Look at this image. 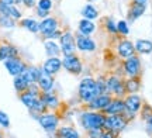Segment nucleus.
<instances>
[{
	"label": "nucleus",
	"instance_id": "obj_1",
	"mask_svg": "<svg viewBox=\"0 0 152 138\" xmlns=\"http://www.w3.org/2000/svg\"><path fill=\"white\" fill-rule=\"evenodd\" d=\"M99 94L97 90V83H96V79L90 76L83 77L79 83V88H77V99L80 103L86 106L89 104L93 99H96Z\"/></svg>",
	"mask_w": 152,
	"mask_h": 138
},
{
	"label": "nucleus",
	"instance_id": "obj_2",
	"mask_svg": "<svg viewBox=\"0 0 152 138\" xmlns=\"http://www.w3.org/2000/svg\"><path fill=\"white\" fill-rule=\"evenodd\" d=\"M106 114L102 111H93V110H85L79 114V124L83 130H92V128H103Z\"/></svg>",
	"mask_w": 152,
	"mask_h": 138
},
{
	"label": "nucleus",
	"instance_id": "obj_3",
	"mask_svg": "<svg viewBox=\"0 0 152 138\" xmlns=\"http://www.w3.org/2000/svg\"><path fill=\"white\" fill-rule=\"evenodd\" d=\"M106 93L111 94L113 97H121L124 99L127 96V92H125V86H124V79L117 75V73H113L110 76L106 77Z\"/></svg>",
	"mask_w": 152,
	"mask_h": 138
},
{
	"label": "nucleus",
	"instance_id": "obj_4",
	"mask_svg": "<svg viewBox=\"0 0 152 138\" xmlns=\"http://www.w3.org/2000/svg\"><path fill=\"white\" fill-rule=\"evenodd\" d=\"M121 68H123V75L125 77H134V76H141L142 73V64L140 56L132 55L127 59H123L121 62Z\"/></svg>",
	"mask_w": 152,
	"mask_h": 138
},
{
	"label": "nucleus",
	"instance_id": "obj_5",
	"mask_svg": "<svg viewBox=\"0 0 152 138\" xmlns=\"http://www.w3.org/2000/svg\"><path fill=\"white\" fill-rule=\"evenodd\" d=\"M35 120L38 121V124L47 131V133H55L58 128H59V116L56 113H44V114H39V116L35 117Z\"/></svg>",
	"mask_w": 152,
	"mask_h": 138
},
{
	"label": "nucleus",
	"instance_id": "obj_6",
	"mask_svg": "<svg viewBox=\"0 0 152 138\" xmlns=\"http://www.w3.org/2000/svg\"><path fill=\"white\" fill-rule=\"evenodd\" d=\"M127 126H128V121H127L121 114L106 116V118H104V124H103V130H106V131H111V133L120 135V133L124 131Z\"/></svg>",
	"mask_w": 152,
	"mask_h": 138
},
{
	"label": "nucleus",
	"instance_id": "obj_7",
	"mask_svg": "<svg viewBox=\"0 0 152 138\" xmlns=\"http://www.w3.org/2000/svg\"><path fill=\"white\" fill-rule=\"evenodd\" d=\"M59 47L62 51V55H71L76 54V38L75 34L71 30H65L59 38Z\"/></svg>",
	"mask_w": 152,
	"mask_h": 138
},
{
	"label": "nucleus",
	"instance_id": "obj_8",
	"mask_svg": "<svg viewBox=\"0 0 152 138\" xmlns=\"http://www.w3.org/2000/svg\"><path fill=\"white\" fill-rule=\"evenodd\" d=\"M62 68L66 72H69L72 75H76V76L83 72V64H82L80 58L76 54L64 55V58H62Z\"/></svg>",
	"mask_w": 152,
	"mask_h": 138
},
{
	"label": "nucleus",
	"instance_id": "obj_9",
	"mask_svg": "<svg viewBox=\"0 0 152 138\" xmlns=\"http://www.w3.org/2000/svg\"><path fill=\"white\" fill-rule=\"evenodd\" d=\"M75 38H76V50H79L80 52H94L97 50V44L90 35H83L80 33H76Z\"/></svg>",
	"mask_w": 152,
	"mask_h": 138
},
{
	"label": "nucleus",
	"instance_id": "obj_10",
	"mask_svg": "<svg viewBox=\"0 0 152 138\" xmlns=\"http://www.w3.org/2000/svg\"><path fill=\"white\" fill-rule=\"evenodd\" d=\"M115 51H117L118 58H121V59H127V58H130V56L137 54L135 45L128 38H120L117 45H115Z\"/></svg>",
	"mask_w": 152,
	"mask_h": 138
},
{
	"label": "nucleus",
	"instance_id": "obj_11",
	"mask_svg": "<svg viewBox=\"0 0 152 138\" xmlns=\"http://www.w3.org/2000/svg\"><path fill=\"white\" fill-rule=\"evenodd\" d=\"M3 64H4L6 69H7V72L10 73L11 76H18L28 66L27 64L23 61V58H20V55L14 56V58H9V59L3 61Z\"/></svg>",
	"mask_w": 152,
	"mask_h": 138
},
{
	"label": "nucleus",
	"instance_id": "obj_12",
	"mask_svg": "<svg viewBox=\"0 0 152 138\" xmlns=\"http://www.w3.org/2000/svg\"><path fill=\"white\" fill-rule=\"evenodd\" d=\"M113 100V96L109 93H103L97 96L96 99H93L89 104H86V110H93V111H103L107 106L110 104V101Z\"/></svg>",
	"mask_w": 152,
	"mask_h": 138
},
{
	"label": "nucleus",
	"instance_id": "obj_13",
	"mask_svg": "<svg viewBox=\"0 0 152 138\" xmlns=\"http://www.w3.org/2000/svg\"><path fill=\"white\" fill-rule=\"evenodd\" d=\"M55 79L52 75H49L42 66L39 68V76H38V86L41 89V92H51L54 89Z\"/></svg>",
	"mask_w": 152,
	"mask_h": 138
},
{
	"label": "nucleus",
	"instance_id": "obj_14",
	"mask_svg": "<svg viewBox=\"0 0 152 138\" xmlns=\"http://www.w3.org/2000/svg\"><path fill=\"white\" fill-rule=\"evenodd\" d=\"M124 110H125L124 99H121V97H113V100L110 101V104L102 113L106 114V116H115V114H123Z\"/></svg>",
	"mask_w": 152,
	"mask_h": 138
},
{
	"label": "nucleus",
	"instance_id": "obj_15",
	"mask_svg": "<svg viewBox=\"0 0 152 138\" xmlns=\"http://www.w3.org/2000/svg\"><path fill=\"white\" fill-rule=\"evenodd\" d=\"M124 101H125V107L130 111L135 113V114H138L141 111V107L144 104V100H142V97L138 93L127 94L124 97Z\"/></svg>",
	"mask_w": 152,
	"mask_h": 138
},
{
	"label": "nucleus",
	"instance_id": "obj_16",
	"mask_svg": "<svg viewBox=\"0 0 152 138\" xmlns=\"http://www.w3.org/2000/svg\"><path fill=\"white\" fill-rule=\"evenodd\" d=\"M55 30H59V21L56 17H47L42 18V21L39 23V34L41 35H47L49 33H54Z\"/></svg>",
	"mask_w": 152,
	"mask_h": 138
},
{
	"label": "nucleus",
	"instance_id": "obj_17",
	"mask_svg": "<svg viewBox=\"0 0 152 138\" xmlns=\"http://www.w3.org/2000/svg\"><path fill=\"white\" fill-rule=\"evenodd\" d=\"M41 99H42L44 103L47 104L48 110L56 111L59 109L61 100H59V97H58V94L55 93L54 90H51V92H42V93H41Z\"/></svg>",
	"mask_w": 152,
	"mask_h": 138
},
{
	"label": "nucleus",
	"instance_id": "obj_18",
	"mask_svg": "<svg viewBox=\"0 0 152 138\" xmlns=\"http://www.w3.org/2000/svg\"><path fill=\"white\" fill-rule=\"evenodd\" d=\"M147 10V6L144 4H135V3H131L127 11V21L128 23H134L137 21L140 17L144 16V13Z\"/></svg>",
	"mask_w": 152,
	"mask_h": 138
},
{
	"label": "nucleus",
	"instance_id": "obj_19",
	"mask_svg": "<svg viewBox=\"0 0 152 138\" xmlns=\"http://www.w3.org/2000/svg\"><path fill=\"white\" fill-rule=\"evenodd\" d=\"M42 68L48 72L49 75L55 76V75L62 69V59H61L59 56H52V58H48L47 61L44 62Z\"/></svg>",
	"mask_w": 152,
	"mask_h": 138
},
{
	"label": "nucleus",
	"instance_id": "obj_20",
	"mask_svg": "<svg viewBox=\"0 0 152 138\" xmlns=\"http://www.w3.org/2000/svg\"><path fill=\"white\" fill-rule=\"evenodd\" d=\"M18 55H20V52L17 50V47H14L13 44H9V42L0 44V61H6L9 58H14Z\"/></svg>",
	"mask_w": 152,
	"mask_h": 138
},
{
	"label": "nucleus",
	"instance_id": "obj_21",
	"mask_svg": "<svg viewBox=\"0 0 152 138\" xmlns=\"http://www.w3.org/2000/svg\"><path fill=\"white\" fill-rule=\"evenodd\" d=\"M124 86H125V92H127V94L138 93L140 89H141V86H142L141 76L125 77L124 79Z\"/></svg>",
	"mask_w": 152,
	"mask_h": 138
},
{
	"label": "nucleus",
	"instance_id": "obj_22",
	"mask_svg": "<svg viewBox=\"0 0 152 138\" xmlns=\"http://www.w3.org/2000/svg\"><path fill=\"white\" fill-rule=\"evenodd\" d=\"M54 134L55 137H59V138H82L80 133L75 127H71V126H62Z\"/></svg>",
	"mask_w": 152,
	"mask_h": 138
},
{
	"label": "nucleus",
	"instance_id": "obj_23",
	"mask_svg": "<svg viewBox=\"0 0 152 138\" xmlns=\"http://www.w3.org/2000/svg\"><path fill=\"white\" fill-rule=\"evenodd\" d=\"M20 75L27 80L28 85H31V83H37L38 82V76H39V68L34 66V65H28V66L26 68Z\"/></svg>",
	"mask_w": 152,
	"mask_h": 138
},
{
	"label": "nucleus",
	"instance_id": "obj_24",
	"mask_svg": "<svg viewBox=\"0 0 152 138\" xmlns=\"http://www.w3.org/2000/svg\"><path fill=\"white\" fill-rule=\"evenodd\" d=\"M134 45H135V52L138 55L152 54V41H149V39H137Z\"/></svg>",
	"mask_w": 152,
	"mask_h": 138
},
{
	"label": "nucleus",
	"instance_id": "obj_25",
	"mask_svg": "<svg viewBox=\"0 0 152 138\" xmlns=\"http://www.w3.org/2000/svg\"><path fill=\"white\" fill-rule=\"evenodd\" d=\"M0 14H4V16H9L11 18H14L16 21H20L21 20V11L17 9V6H7V4H1L0 3Z\"/></svg>",
	"mask_w": 152,
	"mask_h": 138
},
{
	"label": "nucleus",
	"instance_id": "obj_26",
	"mask_svg": "<svg viewBox=\"0 0 152 138\" xmlns=\"http://www.w3.org/2000/svg\"><path fill=\"white\" fill-rule=\"evenodd\" d=\"M94 31H96V24L92 20L82 18L79 24H77V33L83 34V35H92Z\"/></svg>",
	"mask_w": 152,
	"mask_h": 138
},
{
	"label": "nucleus",
	"instance_id": "obj_27",
	"mask_svg": "<svg viewBox=\"0 0 152 138\" xmlns=\"http://www.w3.org/2000/svg\"><path fill=\"white\" fill-rule=\"evenodd\" d=\"M18 97H20V100H21V103L26 107H27L28 110H31L34 106H35V103H37V100L39 99L38 96H34V94H31L30 92H23V93H20L18 94Z\"/></svg>",
	"mask_w": 152,
	"mask_h": 138
},
{
	"label": "nucleus",
	"instance_id": "obj_28",
	"mask_svg": "<svg viewBox=\"0 0 152 138\" xmlns=\"http://www.w3.org/2000/svg\"><path fill=\"white\" fill-rule=\"evenodd\" d=\"M44 47H45V52H47L48 58H52V56H59L61 54H62L59 44H56L55 41L47 39V41H45V44H44Z\"/></svg>",
	"mask_w": 152,
	"mask_h": 138
},
{
	"label": "nucleus",
	"instance_id": "obj_29",
	"mask_svg": "<svg viewBox=\"0 0 152 138\" xmlns=\"http://www.w3.org/2000/svg\"><path fill=\"white\" fill-rule=\"evenodd\" d=\"M18 24H20V27L28 30L30 33H39V23L37 20H34V18H21Z\"/></svg>",
	"mask_w": 152,
	"mask_h": 138
},
{
	"label": "nucleus",
	"instance_id": "obj_30",
	"mask_svg": "<svg viewBox=\"0 0 152 138\" xmlns=\"http://www.w3.org/2000/svg\"><path fill=\"white\" fill-rule=\"evenodd\" d=\"M80 14L83 16V18H87V20H92L93 21V20H96L99 17V10L93 4H86L83 6Z\"/></svg>",
	"mask_w": 152,
	"mask_h": 138
},
{
	"label": "nucleus",
	"instance_id": "obj_31",
	"mask_svg": "<svg viewBox=\"0 0 152 138\" xmlns=\"http://www.w3.org/2000/svg\"><path fill=\"white\" fill-rule=\"evenodd\" d=\"M13 85H14V89H16V92L18 94L23 93V92H26L28 89V82L21 76V75H18V76H14V80H13Z\"/></svg>",
	"mask_w": 152,
	"mask_h": 138
},
{
	"label": "nucleus",
	"instance_id": "obj_32",
	"mask_svg": "<svg viewBox=\"0 0 152 138\" xmlns=\"http://www.w3.org/2000/svg\"><path fill=\"white\" fill-rule=\"evenodd\" d=\"M104 28L106 31L110 34V35H118V31H117V21H114L113 17H106L103 20Z\"/></svg>",
	"mask_w": 152,
	"mask_h": 138
},
{
	"label": "nucleus",
	"instance_id": "obj_33",
	"mask_svg": "<svg viewBox=\"0 0 152 138\" xmlns=\"http://www.w3.org/2000/svg\"><path fill=\"white\" fill-rule=\"evenodd\" d=\"M30 111H31V114H33L34 118H35L37 116H39V114H44V113H47V111H48V107H47V104L44 103V100L41 99V96H39V99L37 100L35 106H34Z\"/></svg>",
	"mask_w": 152,
	"mask_h": 138
},
{
	"label": "nucleus",
	"instance_id": "obj_34",
	"mask_svg": "<svg viewBox=\"0 0 152 138\" xmlns=\"http://www.w3.org/2000/svg\"><path fill=\"white\" fill-rule=\"evenodd\" d=\"M117 31H118V37L125 38L130 34V23L127 20H120L117 21Z\"/></svg>",
	"mask_w": 152,
	"mask_h": 138
},
{
	"label": "nucleus",
	"instance_id": "obj_35",
	"mask_svg": "<svg viewBox=\"0 0 152 138\" xmlns=\"http://www.w3.org/2000/svg\"><path fill=\"white\" fill-rule=\"evenodd\" d=\"M17 26V21L14 18H11L9 16L4 14H0V27L3 28H14Z\"/></svg>",
	"mask_w": 152,
	"mask_h": 138
},
{
	"label": "nucleus",
	"instance_id": "obj_36",
	"mask_svg": "<svg viewBox=\"0 0 152 138\" xmlns=\"http://www.w3.org/2000/svg\"><path fill=\"white\" fill-rule=\"evenodd\" d=\"M140 114H141V118L144 120V121H145L148 117L152 114V106L144 101V104H142V107H141V111H140Z\"/></svg>",
	"mask_w": 152,
	"mask_h": 138
},
{
	"label": "nucleus",
	"instance_id": "obj_37",
	"mask_svg": "<svg viewBox=\"0 0 152 138\" xmlns=\"http://www.w3.org/2000/svg\"><path fill=\"white\" fill-rule=\"evenodd\" d=\"M52 6H54V3H52V0H37V6H35V7H38V9H41V10L51 11V9H52Z\"/></svg>",
	"mask_w": 152,
	"mask_h": 138
},
{
	"label": "nucleus",
	"instance_id": "obj_38",
	"mask_svg": "<svg viewBox=\"0 0 152 138\" xmlns=\"http://www.w3.org/2000/svg\"><path fill=\"white\" fill-rule=\"evenodd\" d=\"M103 133H104L103 128H92V130L86 131V134H87V137L89 138H102Z\"/></svg>",
	"mask_w": 152,
	"mask_h": 138
},
{
	"label": "nucleus",
	"instance_id": "obj_39",
	"mask_svg": "<svg viewBox=\"0 0 152 138\" xmlns=\"http://www.w3.org/2000/svg\"><path fill=\"white\" fill-rule=\"evenodd\" d=\"M0 127H3V128L10 127V118H9V116L6 114L4 111H1V110H0Z\"/></svg>",
	"mask_w": 152,
	"mask_h": 138
},
{
	"label": "nucleus",
	"instance_id": "obj_40",
	"mask_svg": "<svg viewBox=\"0 0 152 138\" xmlns=\"http://www.w3.org/2000/svg\"><path fill=\"white\" fill-rule=\"evenodd\" d=\"M62 33H64L62 30H55L54 33L47 34V35H44L42 38H44V39H51V41H55V39H59V38H61Z\"/></svg>",
	"mask_w": 152,
	"mask_h": 138
},
{
	"label": "nucleus",
	"instance_id": "obj_41",
	"mask_svg": "<svg viewBox=\"0 0 152 138\" xmlns=\"http://www.w3.org/2000/svg\"><path fill=\"white\" fill-rule=\"evenodd\" d=\"M121 116L124 117V118H125V120H127L128 123H131V121H132V120H134V118L137 117V114H135V113H132V111H130L128 109H127V107H125V110L123 111V114H121Z\"/></svg>",
	"mask_w": 152,
	"mask_h": 138
},
{
	"label": "nucleus",
	"instance_id": "obj_42",
	"mask_svg": "<svg viewBox=\"0 0 152 138\" xmlns=\"http://www.w3.org/2000/svg\"><path fill=\"white\" fill-rule=\"evenodd\" d=\"M49 13H51V11L41 10V9H38V7H37V16L41 17V18H47V17H49Z\"/></svg>",
	"mask_w": 152,
	"mask_h": 138
},
{
	"label": "nucleus",
	"instance_id": "obj_43",
	"mask_svg": "<svg viewBox=\"0 0 152 138\" xmlns=\"http://www.w3.org/2000/svg\"><path fill=\"white\" fill-rule=\"evenodd\" d=\"M23 4L26 7H28V9H31V7L37 6V0H23Z\"/></svg>",
	"mask_w": 152,
	"mask_h": 138
},
{
	"label": "nucleus",
	"instance_id": "obj_44",
	"mask_svg": "<svg viewBox=\"0 0 152 138\" xmlns=\"http://www.w3.org/2000/svg\"><path fill=\"white\" fill-rule=\"evenodd\" d=\"M102 138H118V135H117V134H114V133H111V131H106V130H104Z\"/></svg>",
	"mask_w": 152,
	"mask_h": 138
},
{
	"label": "nucleus",
	"instance_id": "obj_45",
	"mask_svg": "<svg viewBox=\"0 0 152 138\" xmlns=\"http://www.w3.org/2000/svg\"><path fill=\"white\" fill-rule=\"evenodd\" d=\"M145 123H147V128H148V131L152 134V114L149 117H148L147 120H145Z\"/></svg>",
	"mask_w": 152,
	"mask_h": 138
},
{
	"label": "nucleus",
	"instance_id": "obj_46",
	"mask_svg": "<svg viewBox=\"0 0 152 138\" xmlns=\"http://www.w3.org/2000/svg\"><path fill=\"white\" fill-rule=\"evenodd\" d=\"M131 3H135V4H144V6H147L148 0H131Z\"/></svg>",
	"mask_w": 152,
	"mask_h": 138
},
{
	"label": "nucleus",
	"instance_id": "obj_47",
	"mask_svg": "<svg viewBox=\"0 0 152 138\" xmlns=\"http://www.w3.org/2000/svg\"><path fill=\"white\" fill-rule=\"evenodd\" d=\"M0 3H1V4H7V6H13L14 4V0H0Z\"/></svg>",
	"mask_w": 152,
	"mask_h": 138
},
{
	"label": "nucleus",
	"instance_id": "obj_48",
	"mask_svg": "<svg viewBox=\"0 0 152 138\" xmlns=\"http://www.w3.org/2000/svg\"><path fill=\"white\" fill-rule=\"evenodd\" d=\"M14 4H23V0H14Z\"/></svg>",
	"mask_w": 152,
	"mask_h": 138
},
{
	"label": "nucleus",
	"instance_id": "obj_49",
	"mask_svg": "<svg viewBox=\"0 0 152 138\" xmlns=\"http://www.w3.org/2000/svg\"><path fill=\"white\" fill-rule=\"evenodd\" d=\"M0 138H4V135H3V133L0 131Z\"/></svg>",
	"mask_w": 152,
	"mask_h": 138
},
{
	"label": "nucleus",
	"instance_id": "obj_50",
	"mask_svg": "<svg viewBox=\"0 0 152 138\" xmlns=\"http://www.w3.org/2000/svg\"><path fill=\"white\" fill-rule=\"evenodd\" d=\"M55 138H59V137H55Z\"/></svg>",
	"mask_w": 152,
	"mask_h": 138
}]
</instances>
